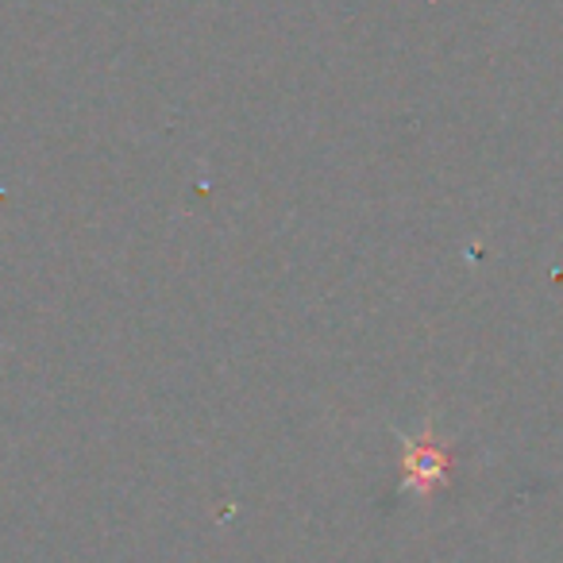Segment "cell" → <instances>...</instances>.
<instances>
[{
	"mask_svg": "<svg viewBox=\"0 0 563 563\" xmlns=\"http://www.w3.org/2000/svg\"><path fill=\"white\" fill-rule=\"evenodd\" d=\"M448 471H452V455H448L444 444H413L406 455V483L413 490L429 494L437 486L448 483Z\"/></svg>",
	"mask_w": 563,
	"mask_h": 563,
	"instance_id": "1",
	"label": "cell"
}]
</instances>
